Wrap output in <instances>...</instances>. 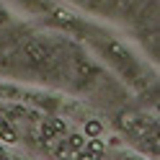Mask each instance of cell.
Returning a JSON list of instances; mask_svg holds the SVG:
<instances>
[{
	"instance_id": "3957f363",
	"label": "cell",
	"mask_w": 160,
	"mask_h": 160,
	"mask_svg": "<svg viewBox=\"0 0 160 160\" xmlns=\"http://www.w3.org/2000/svg\"><path fill=\"white\" fill-rule=\"evenodd\" d=\"M67 145L72 147V150H78V152H83V147H85V139H83V134H70Z\"/></svg>"
},
{
	"instance_id": "7a4b0ae2",
	"label": "cell",
	"mask_w": 160,
	"mask_h": 160,
	"mask_svg": "<svg viewBox=\"0 0 160 160\" xmlns=\"http://www.w3.org/2000/svg\"><path fill=\"white\" fill-rule=\"evenodd\" d=\"M83 150H85V152H91L93 158H101L103 155V142H101V139H93V142H88Z\"/></svg>"
},
{
	"instance_id": "5b68a950",
	"label": "cell",
	"mask_w": 160,
	"mask_h": 160,
	"mask_svg": "<svg viewBox=\"0 0 160 160\" xmlns=\"http://www.w3.org/2000/svg\"><path fill=\"white\" fill-rule=\"evenodd\" d=\"M85 132H88V137H98V134H101V124H98V122H88L85 124Z\"/></svg>"
},
{
	"instance_id": "8992f818",
	"label": "cell",
	"mask_w": 160,
	"mask_h": 160,
	"mask_svg": "<svg viewBox=\"0 0 160 160\" xmlns=\"http://www.w3.org/2000/svg\"><path fill=\"white\" fill-rule=\"evenodd\" d=\"M42 132H44V139H47V142H52V139H54V134H57V132H54L52 127H44Z\"/></svg>"
},
{
	"instance_id": "277c9868",
	"label": "cell",
	"mask_w": 160,
	"mask_h": 160,
	"mask_svg": "<svg viewBox=\"0 0 160 160\" xmlns=\"http://www.w3.org/2000/svg\"><path fill=\"white\" fill-rule=\"evenodd\" d=\"M0 139H5V142H16V132H11V129H8L5 124H0Z\"/></svg>"
},
{
	"instance_id": "52a82bcc",
	"label": "cell",
	"mask_w": 160,
	"mask_h": 160,
	"mask_svg": "<svg viewBox=\"0 0 160 160\" xmlns=\"http://www.w3.org/2000/svg\"><path fill=\"white\" fill-rule=\"evenodd\" d=\"M78 160H96L91 152H85V150H83V155H78Z\"/></svg>"
},
{
	"instance_id": "6da1fadb",
	"label": "cell",
	"mask_w": 160,
	"mask_h": 160,
	"mask_svg": "<svg viewBox=\"0 0 160 160\" xmlns=\"http://www.w3.org/2000/svg\"><path fill=\"white\" fill-rule=\"evenodd\" d=\"M57 158L59 160H78V150H72L67 142H62V145L57 147Z\"/></svg>"
}]
</instances>
